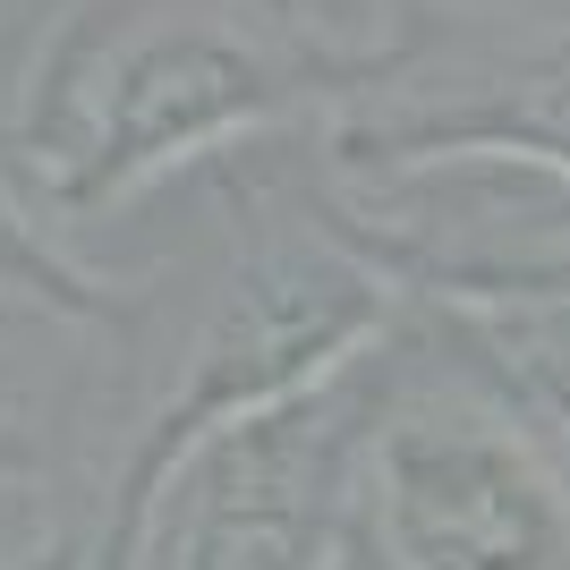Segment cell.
<instances>
[{
    "label": "cell",
    "instance_id": "1",
    "mask_svg": "<svg viewBox=\"0 0 570 570\" xmlns=\"http://www.w3.org/2000/svg\"><path fill=\"white\" fill-rule=\"evenodd\" d=\"M350 77L366 51L307 0H86L43 51L26 145L51 196L95 205Z\"/></svg>",
    "mask_w": 570,
    "mask_h": 570
},
{
    "label": "cell",
    "instance_id": "2",
    "mask_svg": "<svg viewBox=\"0 0 570 570\" xmlns=\"http://www.w3.org/2000/svg\"><path fill=\"white\" fill-rule=\"evenodd\" d=\"M375 528L401 570H570V469L494 401H417L375 443Z\"/></svg>",
    "mask_w": 570,
    "mask_h": 570
},
{
    "label": "cell",
    "instance_id": "3",
    "mask_svg": "<svg viewBox=\"0 0 570 570\" xmlns=\"http://www.w3.org/2000/svg\"><path fill=\"white\" fill-rule=\"evenodd\" d=\"M0 282H18V289H43V298H60V307H86V289L69 282V264L51 256L43 238L26 230L9 205H0Z\"/></svg>",
    "mask_w": 570,
    "mask_h": 570
}]
</instances>
